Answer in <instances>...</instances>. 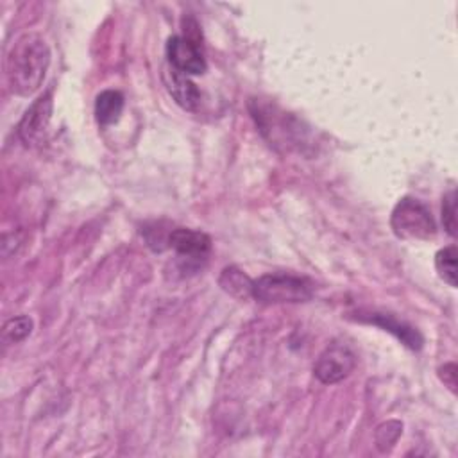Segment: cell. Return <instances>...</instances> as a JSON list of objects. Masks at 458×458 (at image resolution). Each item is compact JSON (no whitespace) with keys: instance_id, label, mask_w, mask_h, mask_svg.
<instances>
[{"instance_id":"1","label":"cell","mask_w":458,"mask_h":458,"mask_svg":"<svg viewBox=\"0 0 458 458\" xmlns=\"http://www.w3.org/2000/svg\"><path fill=\"white\" fill-rule=\"evenodd\" d=\"M50 64L47 41L36 34H21L11 47L5 61L7 79L16 95L29 97L39 89Z\"/></svg>"},{"instance_id":"2","label":"cell","mask_w":458,"mask_h":458,"mask_svg":"<svg viewBox=\"0 0 458 458\" xmlns=\"http://www.w3.org/2000/svg\"><path fill=\"white\" fill-rule=\"evenodd\" d=\"M252 297L265 304L304 302L313 297V283L295 274L272 272L254 281Z\"/></svg>"},{"instance_id":"3","label":"cell","mask_w":458,"mask_h":458,"mask_svg":"<svg viewBox=\"0 0 458 458\" xmlns=\"http://www.w3.org/2000/svg\"><path fill=\"white\" fill-rule=\"evenodd\" d=\"M390 225L403 240H429L437 233L429 208L413 197H404L395 204Z\"/></svg>"},{"instance_id":"4","label":"cell","mask_w":458,"mask_h":458,"mask_svg":"<svg viewBox=\"0 0 458 458\" xmlns=\"http://www.w3.org/2000/svg\"><path fill=\"white\" fill-rule=\"evenodd\" d=\"M356 367V354L344 344H331L326 347L313 365V374L326 385L345 379Z\"/></svg>"},{"instance_id":"5","label":"cell","mask_w":458,"mask_h":458,"mask_svg":"<svg viewBox=\"0 0 458 458\" xmlns=\"http://www.w3.org/2000/svg\"><path fill=\"white\" fill-rule=\"evenodd\" d=\"M52 116V93L47 91L38 97L18 123V134L27 147L39 145L45 138Z\"/></svg>"},{"instance_id":"6","label":"cell","mask_w":458,"mask_h":458,"mask_svg":"<svg viewBox=\"0 0 458 458\" xmlns=\"http://www.w3.org/2000/svg\"><path fill=\"white\" fill-rule=\"evenodd\" d=\"M166 57L172 68L186 75H200L208 64L202 55L200 45L186 39L184 36H172L166 41Z\"/></svg>"},{"instance_id":"7","label":"cell","mask_w":458,"mask_h":458,"mask_svg":"<svg viewBox=\"0 0 458 458\" xmlns=\"http://www.w3.org/2000/svg\"><path fill=\"white\" fill-rule=\"evenodd\" d=\"M168 245L179 254V258L188 261H200L206 259L211 250V238L202 231L177 227L170 231Z\"/></svg>"},{"instance_id":"8","label":"cell","mask_w":458,"mask_h":458,"mask_svg":"<svg viewBox=\"0 0 458 458\" xmlns=\"http://www.w3.org/2000/svg\"><path fill=\"white\" fill-rule=\"evenodd\" d=\"M163 81L172 95V98L186 111H195L200 104V91L197 86L188 79L186 73H181L179 70L172 68L170 64L163 72Z\"/></svg>"},{"instance_id":"9","label":"cell","mask_w":458,"mask_h":458,"mask_svg":"<svg viewBox=\"0 0 458 458\" xmlns=\"http://www.w3.org/2000/svg\"><path fill=\"white\" fill-rule=\"evenodd\" d=\"M358 318L363 320V322H369V324L383 327L385 331H388L394 336H397L411 351H419L422 347L420 333L413 326L395 318L394 315H388V313H367V315H360Z\"/></svg>"},{"instance_id":"10","label":"cell","mask_w":458,"mask_h":458,"mask_svg":"<svg viewBox=\"0 0 458 458\" xmlns=\"http://www.w3.org/2000/svg\"><path fill=\"white\" fill-rule=\"evenodd\" d=\"M123 95L116 89H104L95 100V118L100 125H113L123 111Z\"/></svg>"},{"instance_id":"11","label":"cell","mask_w":458,"mask_h":458,"mask_svg":"<svg viewBox=\"0 0 458 458\" xmlns=\"http://www.w3.org/2000/svg\"><path fill=\"white\" fill-rule=\"evenodd\" d=\"M218 284L224 292H227L236 299L252 297L254 281L238 267H225L218 277Z\"/></svg>"},{"instance_id":"12","label":"cell","mask_w":458,"mask_h":458,"mask_svg":"<svg viewBox=\"0 0 458 458\" xmlns=\"http://www.w3.org/2000/svg\"><path fill=\"white\" fill-rule=\"evenodd\" d=\"M435 267L438 276L449 286H456V245H447L440 249L435 256Z\"/></svg>"},{"instance_id":"13","label":"cell","mask_w":458,"mask_h":458,"mask_svg":"<svg viewBox=\"0 0 458 458\" xmlns=\"http://www.w3.org/2000/svg\"><path fill=\"white\" fill-rule=\"evenodd\" d=\"M32 326H34L32 318L27 315L9 318L2 327V340L5 344H18L30 335Z\"/></svg>"},{"instance_id":"14","label":"cell","mask_w":458,"mask_h":458,"mask_svg":"<svg viewBox=\"0 0 458 458\" xmlns=\"http://www.w3.org/2000/svg\"><path fill=\"white\" fill-rule=\"evenodd\" d=\"M401 429H403V424L397 422V420H388V422H383L377 431H376V444L381 451H386L390 449L397 437L401 435Z\"/></svg>"},{"instance_id":"15","label":"cell","mask_w":458,"mask_h":458,"mask_svg":"<svg viewBox=\"0 0 458 458\" xmlns=\"http://www.w3.org/2000/svg\"><path fill=\"white\" fill-rule=\"evenodd\" d=\"M442 222L444 229L451 234L456 236V191L451 190L447 195L442 199Z\"/></svg>"},{"instance_id":"16","label":"cell","mask_w":458,"mask_h":458,"mask_svg":"<svg viewBox=\"0 0 458 458\" xmlns=\"http://www.w3.org/2000/svg\"><path fill=\"white\" fill-rule=\"evenodd\" d=\"M440 377L442 381L454 392L456 390V365L454 363H445L440 369Z\"/></svg>"}]
</instances>
